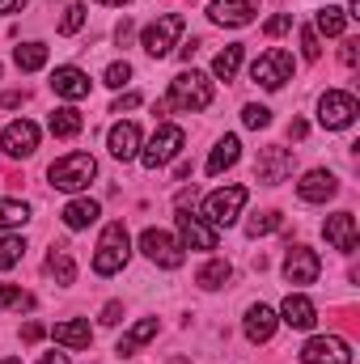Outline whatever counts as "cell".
<instances>
[{"label":"cell","instance_id":"obj_40","mask_svg":"<svg viewBox=\"0 0 360 364\" xmlns=\"http://www.w3.org/2000/svg\"><path fill=\"white\" fill-rule=\"evenodd\" d=\"M284 30H292V13H275V17H268V26H263V34H284Z\"/></svg>","mask_w":360,"mask_h":364},{"label":"cell","instance_id":"obj_14","mask_svg":"<svg viewBox=\"0 0 360 364\" xmlns=\"http://www.w3.org/2000/svg\"><path fill=\"white\" fill-rule=\"evenodd\" d=\"M322 233H327V242H331L335 250H344V255H352L356 242H360V229H356V216H352V212H335V216H327Z\"/></svg>","mask_w":360,"mask_h":364},{"label":"cell","instance_id":"obj_38","mask_svg":"<svg viewBox=\"0 0 360 364\" xmlns=\"http://www.w3.org/2000/svg\"><path fill=\"white\" fill-rule=\"evenodd\" d=\"M127 81H132V64H127V60H123V64H110V68H106V85H110V90H123Z\"/></svg>","mask_w":360,"mask_h":364},{"label":"cell","instance_id":"obj_1","mask_svg":"<svg viewBox=\"0 0 360 364\" xmlns=\"http://www.w3.org/2000/svg\"><path fill=\"white\" fill-rule=\"evenodd\" d=\"M97 174V161H93L90 153H64L60 161H51V170H47V178L55 191H85Z\"/></svg>","mask_w":360,"mask_h":364},{"label":"cell","instance_id":"obj_31","mask_svg":"<svg viewBox=\"0 0 360 364\" xmlns=\"http://www.w3.org/2000/svg\"><path fill=\"white\" fill-rule=\"evenodd\" d=\"M344 26H348V13H344V9L327 4V9L318 13V30H322L327 38H339V34H344Z\"/></svg>","mask_w":360,"mask_h":364},{"label":"cell","instance_id":"obj_8","mask_svg":"<svg viewBox=\"0 0 360 364\" xmlns=\"http://www.w3.org/2000/svg\"><path fill=\"white\" fill-rule=\"evenodd\" d=\"M356 97L344 90H327L322 93V102H318V123L322 127H331V132H344V127H352L356 123Z\"/></svg>","mask_w":360,"mask_h":364},{"label":"cell","instance_id":"obj_18","mask_svg":"<svg viewBox=\"0 0 360 364\" xmlns=\"http://www.w3.org/2000/svg\"><path fill=\"white\" fill-rule=\"evenodd\" d=\"M51 90L60 93V97H68V102H81V97H90V77L81 68L64 64V68L51 73Z\"/></svg>","mask_w":360,"mask_h":364},{"label":"cell","instance_id":"obj_41","mask_svg":"<svg viewBox=\"0 0 360 364\" xmlns=\"http://www.w3.org/2000/svg\"><path fill=\"white\" fill-rule=\"evenodd\" d=\"M43 339V322H26L21 326V343H38Z\"/></svg>","mask_w":360,"mask_h":364},{"label":"cell","instance_id":"obj_27","mask_svg":"<svg viewBox=\"0 0 360 364\" xmlns=\"http://www.w3.org/2000/svg\"><path fill=\"white\" fill-rule=\"evenodd\" d=\"M47 272L55 275V284H73V279H77V263H73L68 246H51V255H47Z\"/></svg>","mask_w":360,"mask_h":364},{"label":"cell","instance_id":"obj_37","mask_svg":"<svg viewBox=\"0 0 360 364\" xmlns=\"http://www.w3.org/2000/svg\"><path fill=\"white\" fill-rule=\"evenodd\" d=\"M301 55H305V60H318V55H322L318 30H314V26H301Z\"/></svg>","mask_w":360,"mask_h":364},{"label":"cell","instance_id":"obj_20","mask_svg":"<svg viewBox=\"0 0 360 364\" xmlns=\"http://www.w3.org/2000/svg\"><path fill=\"white\" fill-rule=\"evenodd\" d=\"M335 191H339V182H335V174H327V170H309L305 178L297 182V195L305 203H327Z\"/></svg>","mask_w":360,"mask_h":364},{"label":"cell","instance_id":"obj_5","mask_svg":"<svg viewBox=\"0 0 360 364\" xmlns=\"http://www.w3.org/2000/svg\"><path fill=\"white\" fill-rule=\"evenodd\" d=\"M250 191L246 186H225V191H212L203 199V220H212V229H229L238 220V212L246 208Z\"/></svg>","mask_w":360,"mask_h":364},{"label":"cell","instance_id":"obj_47","mask_svg":"<svg viewBox=\"0 0 360 364\" xmlns=\"http://www.w3.org/2000/svg\"><path fill=\"white\" fill-rule=\"evenodd\" d=\"M26 9V0H0V13H21Z\"/></svg>","mask_w":360,"mask_h":364},{"label":"cell","instance_id":"obj_50","mask_svg":"<svg viewBox=\"0 0 360 364\" xmlns=\"http://www.w3.org/2000/svg\"><path fill=\"white\" fill-rule=\"evenodd\" d=\"M0 364H21V360H17V356H9V360H0Z\"/></svg>","mask_w":360,"mask_h":364},{"label":"cell","instance_id":"obj_19","mask_svg":"<svg viewBox=\"0 0 360 364\" xmlns=\"http://www.w3.org/2000/svg\"><path fill=\"white\" fill-rule=\"evenodd\" d=\"M106 144H110V157L132 161V157H140V127L136 123H115L110 136H106Z\"/></svg>","mask_w":360,"mask_h":364},{"label":"cell","instance_id":"obj_22","mask_svg":"<svg viewBox=\"0 0 360 364\" xmlns=\"http://www.w3.org/2000/svg\"><path fill=\"white\" fill-rule=\"evenodd\" d=\"M51 335H55V343H64V348H73V352H81V348H90V343H93L90 322H81V318H68V322H60Z\"/></svg>","mask_w":360,"mask_h":364},{"label":"cell","instance_id":"obj_46","mask_svg":"<svg viewBox=\"0 0 360 364\" xmlns=\"http://www.w3.org/2000/svg\"><path fill=\"white\" fill-rule=\"evenodd\" d=\"M305 132H309V127H305L301 119H292V127H288V136H292V140H305Z\"/></svg>","mask_w":360,"mask_h":364},{"label":"cell","instance_id":"obj_44","mask_svg":"<svg viewBox=\"0 0 360 364\" xmlns=\"http://www.w3.org/2000/svg\"><path fill=\"white\" fill-rule=\"evenodd\" d=\"M119 318H123V305H119V301H110V305L102 309V322H106V326H115Z\"/></svg>","mask_w":360,"mask_h":364},{"label":"cell","instance_id":"obj_3","mask_svg":"<svg viewBox=\"0 0 360 364\" xmlns=\"http://www.w3.org/2000/svg\"><path fill=\"white\" fill-rule=\"evenodd\" d=\"M174 110H208L212 106V85H208V77L203 73H179L174 81H170V97H166Z\"/></svg>","mask_w":360,"mask_h":364},{"label":"cell","instance_id":"obj_23","mask_svg":"<svg viewBox=\"0 0 360 364\" xmlns=\"http://www.w3.org/2000/svg\"><path fill=\"white\" fill-rule=\"evenodd\" d=\"M47 127H51V136H60V140H73V136H81L85 119H81V110H73V106H60V110H51Z\"/></svg>","mask_w":360,"mask_h":364},{"label":"cell","instance_id":"obj_35","mask_svg":"<svg viewBox=\"0 0 360 364\" xmlns=\"http://www.w3.org/2000/svg\"><path fill=\"white\" fill-rule=\"evenodd\" d=\"M280 225H284V216H280V212H259V216L246 225V233H250V237H263V233H275Z\"/></svg>","mask_w":360,"mask_h":364},{"label":"cell","instance_id":"obj_42","mask_svg":"<svg viewBox=\"0 0 360 364\" xmlns=\"http://www.w3.org/2000/svg\"><path fill=\"white\" fill-rule=\"evenodd\" d=\"M360 43L356 38H348V43H344V51H339V55H344V64H348V68H356V60H360V51H356Z\"/></svg>","mask_w":360,"mask_h":364},{"label":"cell","instance_id":"obj_43","mask_svg":"<svg viewBox=\"0 0 360 364\" xmlns=\"http://www.w3.org/2000/svg\"><path fill=\"white\" fill-rule=\"evenodd\" d=\"M132 106H140V93H123L110 110H115V114H123V110H132Z\"/></svg>","mask_w":360,"mask_h":364},{"label":"cell","instance_id":"obj_15","mask_svg":"<svg viewBox=\"0 0 360 364\" xmlns=\"http://www.w3.org/2000/svg\"><path fill=\"white\" fill-rule=\"evenodd\" d=\"M280 322H284V326H292V331H309V326L318 322V309H314V301H309V296L288 292V296H284V305H280Z\"/></svg>","mask_w":360,"mask_h":364},{"label":"cell","instance_id":"obj_4","mask_svg":"<svg viewBox=\"0 0 360 364\" xmlns=\"http://www.w3.org/2000/svg\"><path fill=\"white\" fill-rule=\"evenodd\" d=\"M292 51H284V47H271L263 51L255 64H250V81L255 85H263V90H280V85H288L292 81Z\"/></svg>","mask_w":360,"mask_h":364},{"label":"cell","instance_id":"obj_6","mask_svg":"<svg viewBox=\"0 0 360 364\" xmlns=\"http://www.w3.org/2000/svg\"><path fill=\"white\" fill-rule=\"evenodd\" d=\"M182 144H186V132L174 127V123H162V127L153 132V140L144 144V153H140L144 170H162V166H170V161L182 153Z\"/></svg>","mask_w":360,"mask_h":364},{"label":"cell","instance_id":"obj_28","mask_svg":"<svg viewBox=\"0 0 360 364\" xmlns=\"http://www.w3.org/2000/svg\"><path fill=\"white\" fill-rule=\"evenodd\" d=\"M229 275H233V267H229L225 259H212V263H203V267H199V275H195V284L212 292V288H225V284H229Z\"/></svg>","mask_w":360,"mask_h":364},{"label":"cell","instance_id":"obj_13","mask_svg":"<svg viewBox=\"0 0 360 364\" xmlns=\"http://www.w3.org/2000/svg\"><path fill=\"white\" fill-rule=\"evenodd\" d=\"M318 272H322V263H318V255L309 246H292L288 250V259H284V279L288 284H314Z\"/></svg>","mask_w":360,"mask_h":364},{"label":"cell","instance_id":"obj_26","mask_svg":"<svg viewBox=\"0 0 360 364\" xmlns=\"http://www.w3.org/2000/svg\"><path fill=\"white\" fill-rule=\"evenodd\" d=\"M60 216H64V225H68V229H90L93 220L102 216V208H97L93 199H73Z\"/></svg>","mask_w":360,"mask_h":364},{"label":"cell","instance_id":"obj_9","mask_svg":"<svg viewBox=\"0 0 360 364\" xmlns=\"http://www.w3.org/2000/svg\"><path fill=\"white\" fill-rule=\"evenodd\" d=\"M140 250L149 255V263H157L166 272L182 267V242L174 233H166V229H144L140 233Z\"/></svg>","mask_w":360,"mask_h":364},{"label":"cell","instance_id":"obj_10","mask_svg":"<svg viewBox=\"0 0 360 364\" xmlns=\"http://www.w3.org/2000/svg\"><path fill=\"white\" fill-rule=\"evenodd\" d=\"M301 364H352V343L339 335H314L301 348Z\"/></svg>","mask_w":360,"mask_h":364},{"label":"cell","instance_id":"obj_32","mask_svg":"<svg viewBox=\"0 0 360 364\" xmlns=\"http://www.w3.org/2000/svg\"><path fill=\"white\" fill-rule=\"evenodd\" d=\"M0 309H34V296L17 284H0Z\"/></svg>","mask_w":360,"mask_h":364},{"label":"cell","instance_id":"obj_48","mask_svg":"<svg viewBox=\"0 0 360 364\" xmlns=\"http://www.w3.org/2000/svg\"><path fill=\"white\" fill-rule=\"evenodd\" d=\"M38 364H73V360H68L64 352H47V356H43V360H38Z\"/></svg>","mask_w":360,"mask_h":364},{"label":"cell","instance_id":"obj_36","mask_svg":"<svg viewBox=\"0 0 360 364\" xmlns=\"http://www.w3.org/2000/svg\"><path fill=\"white\" fill-rule=\"evenodd\" d=\"M85 26V4H68L64 9V21H60V34H77Z\"/></svg>","mask_w":360,"mask_h":364},{"label":"cell","instance_id":"obj_33","mask_svg":"<svg viewBox=\"0 0 360 364\" xmlns=\"http://www.w3.org/2000/svg\"><path fill=\"white\" fill-rule=\"evenodd\" d=\"M30 220V208L17 203V199H0V229H13V225H26Z\"/></svg>","mask_w":360,"mask_h":364},{"label":"cell","instance_id":"obj_49","mask_svg":"<svg viewBox=\"0 0 360 364\" xmlns=\"http://www.w3.org/2000/svg\"><path fill=\"white\" fill-rule=\"evenodd\" d=\"M97 4H127V0H97Z\"/></svg>","mask_w":360,"mask_h":364},{"label":"cell","instance_id":"obj_7","mask_svg":"<svg viewBox=\"0 0 360 364\" xmlns=\"http://www.w3.org/2000/svg\"><path fill=\"white\" fill-rule=\"evenodd\" d=\"M179 34H182V17H179V13H162L157 21H149V26H144L140 47H144L153 60H162V55H170V51H174Z\"/></svg>","mask_w":360,"mask_h":364},{"label":"cell","instance_id":"obj_16","mask_svg":"<svg viewBox=\"0 0 360 364\" xmlns=\"http://www.w3.org/2000/svg\"><path fill=\"white\" fill-rule=\"evenodd\" d=\"M288 174H292V153H288V149L271 144V149H263V153H259V182L275 186V182H284Z\"/></svg>","mask_w":360,"mask_h":364},{"label":"cell","instance_id":"obj_25","mask_svg":"<svg viewBox=\"0 0 360 364\" xmlns=\"http://www.w3.org/2000/svg\"><path fill=\"white\" fill-rule=\"evenodd\" d=\"M153 335H157V318H140V322L119 339V348H115V352H119V356H132V352H136V348H144Z\"/></svg>","mask_w":360,"mask_h":364},{"label":"cell","instance_id":"obj_39","mask_svg":"<svg viewBox=\"0 0 360 364\" xmlns=\"http://www.w3.org/2000/svg\"><path fill=\"white\" fill-rule=\"evenodd\" d=\"M242 123L259 132V127H268V123H271V110H268V106H246V110H242Z\"/></svg>","mask_w":360,"mask_h":364},{"label":"cell","instance_id":"obj_24","mask_svg":"<svg viewBox=\"0 0 360 364\" xmlns=\"http://www.w3.org/2000/svg\"><path fill=\"white\" fill-rule=\"evenodd\" d=\"M238 157H242V144H238V136H225V140L212 149V157H208V166H203V170L216 178V174H225L229 166H238Z\"/></svg>","mask_w":360,"mask_h":364},{"label":"cell","instance_id":"obj_34","mask_svg":"<svg viewBox=\"0 0 360 364\" xmlns=\"http://www.w3.org/2000/svg\"><path fill=\"white\" fill-rule=\"evenodd\" d=\"M21 255H26L21 237H0V272H9L13 263H21Z\"/></svg>","mask_w":360,"mask_h":364},{"label":"cell","instance_id":"obj_45","mask_svg":"<svg viewBox=\"0 0 360 364\" xmlns=\"http://www.w3.org/2000/svg\"><path fill=\"white\" fill-rule=\"evenodd\" d=\"M21 102H26V93H17V90L0 93V110H13V106H21Z\"/></svg>","mask_w":360,"mask_h":364},{"label":"cell","instance_id":"obj_29","mask_svg":"<svg viewBox=\"0 0 360 364\" xmlns=\"http://www.w3.org/2000/svg\"><path fill=\"white\" fill-rule=\"evenodd\" d=\"M13 64H17L21 73H38V68L47 64V47H43V43H21V47L13 51Z\"/></svg>","mask_w":360,"mask_h":364},{"label":"cell","instance_id":"obj_21","mask_svg":"<svg viewBox=\"0 0 360 364\" xmlns=\"http://www.w3.org/2000/svg\"><path fill=\"white\" fill-rule=\"evenodd\" d=\"M275 322H280V318H275L271 305H250V309H246V339H250V343H268L271 335H275Z\"/></svg>","mask_w":360,"mask_h":364},{"label":"cell","instance_id":"obj_12","mask_svg":"<svg viewBox=\"0 0 360 364\" xmlns=\"http://www.w3.org/2000/svg\"><path fill=\"white\" fill-rule=\"evenodd\" d=\"M179 233L182 246H191V250H216V229L203 225V216H195L186 208H179Z\"/></svg>","mask_w":360,"mask_h":364},{"label":"cell","instance_id":"obj_2","mask_svg":"<svg viewBox=\"0 0 360 364\" xmlns=\"http://www.w3.org/2000/svg\"><path fill=\"white\" fill-rule=\"evenodd\" d=\"M127 225L123 220H110L106 229H102V242H97V255H93V272L97 275H115L123 272V263H127Z\"/></svg>","mask_w":360,"mask_h":364},{"label":"cell","instance_id":"obj_17","mask_svg":"<svg viewBox=\"0 0 360 364\" xmlns=\"http://www.w3.org/2000/svg\"><path fill=\"white\" fill-rule=\"evenodd\" d=\"M208 17L216 26H250L255 21V4L250 0H212L208 4Z\"/></svg>","mask_w":360,"mask_h":364},{"label":"cell","instance_id":"obj_11","mask_svg":"<svg viewBox=\"0 0 360 364\" xmlns=\"http://www.w3.org/2000/svg\"><path fill=\"white\" fill-rule=\"evenodd\" d=\"M0 149H4L9 157H30V153L38 149V127H34L30 119L9 123V127L0 132Z\"/></svg>","mask_w":360,"mask_h":364},{"label":"cell","instance_id":"obj_30","mask_svg":"<svg viewBox=\"0 0 360 364\" xmlns=\"http://www.w3.org/2000/svg\"><path fill=\"white\" fill-rule=\"evenodd\" d=\"M238 68H242V43H233V47H225L216 60H212V73L221 77V81H233L238 77Z\"/></svg>","mask_w":360,"mask_h":364}]
</instances>
